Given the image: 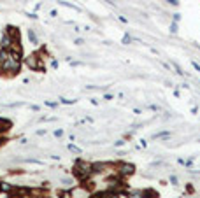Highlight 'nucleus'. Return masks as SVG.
Masks as SVG:
<instances>
[{"instance_id": "f257e3e1", "label": "nucleus", "mask_w": 200, "mask_h": 198, "mask_svg": "<svg viewBox=\"0 0 200 198\" xmlns=\"http://www.w3.org/2000/svg\"><path fill=\"white\" fill-rule=\"evenodd\" d=\"M21 54L11 53L7 49H0V76L12 77L21 69Z\"/></svg>"}, {"instance_id": "f03ea898", "label": "nucleus", "mask_w": 200, "mask_h": 198, "mask_svg": "<svg viewBox=\"0 0 200 198\" xmlns=\"http://www.w3.org/2000/svg\"><path fill=\"white\" fill-rule=\"evenodd\" d=\"M93 174H95V172H93V163H90V161H83V160L76 161L74 175H76V177H77L81 182H86Z\"/></svg>"}, {"instance_id": "7ed1b4c3", "label": "nucleus", "mask_w": 200, "mask_h": 198, "mask_svg": "<svg viewBox=\"0 0 200 198\" xmlns=\"http://www.w3.org/2000/svg\"><path fill=\"white\" fill-rule=\"evenodd\" d=\"M25 65L30 69V70H44V58L40 53H32L25 58Z\"/></svg>"}, {"instance_id": "20e7f679", "label": "nucleus", "mask_w": 200, "mask_h": 198, "mask_svg": "<svg viewBox=\"0 0 200 198\" xmlns=\"http://www.w3.org/2000/svg\"><path fill=\"white\" fill-rule=\"evenodd\" d=\"M133 172H135V167H133L132 163H119V167H118V175L119 177H128V175H132Z\"/></svg>"}, {"instance_id": "39448f33", "label": "nucleus", "mask_w": 200, "mask_h": 198, "mask_svg": "<svg viewBox=\"0 0 200 198\" xmlns=\"http://www.w3.org/2000/svg\"><path fill=\"white\" fill-rule=\"evenodd\" d=\"M128 198H149V191L133 189V191H128Z\"/></svg>"}, {"instance_id": "423d86ee", "label": "nucleus", "mask_w": 200, "mask_h": 198, "mask_svg": "<svg viewBox=\"0 0 200 198\" xmlns=\"http://www.w3.org/2000/svg\"><path fill=\"white\" fill-rule=\"evenodd\" d=\"M9 128H11V121H7V119H4V118H0V133L5 135L7 131H9Z\"/></svg>"}, {"instance_id": "0eeeda50", "label": "nucleus", "mask_w": 200, "mask_h": 198, "mask_svg": "<svg viewBox=\"0 0 200 198\" xmlns=\"http://www.w3.org/2000/svg\"><path fill=\"white\" fill-rule=\"evenodd\" d=\"M28 40H30V44H39V37H37V33H35V30H28Z\"/></svg>"}, {"instance_id": "6e6552de", "label": "nucleus", "mask_w": 200, "mask_h": 198, "mask_svg": "<svg viewBox=\"0 0 200 198\" xmlns=\"http://www.w3.org/2000/svg\"><path fill=\"white\" fill-rule=\"evenodd\" d=\"M69 151H70V152H74V154H81V149H79L77 146H74V144H70V146H69Z\"/></svg>"}, {"instance_id": "1a4fd4ad", "label": "nucleus", "mask_w": 200, "mask_h": 198, "mask_svg": "<svg viewBox=\"0 0 200 198\" xmlns=\"http://www.w3.org/2000/svg\"><path fill=\"white\" fill-rule=\"evenodd\" d=\"M55 137H63V130H61V128L55 130Z\"/></svg>"}, {"instance_id": "9d476101", "label": "nucleus", "mask_w": 200, "mask_h": 198, "mask_svg": "<svg viewBox=\"0 0 200 198\" xmlns=\"http://www.w3.org/2000/svg\"><path fill=\"white\" fill-rule=\"evenodd\" d=\"M51 67H53V69L58 67V61H56V60H51Z\"/></svg>"}, {"instance_id": "9b49d317", "label": "nucleus", "mask_w": 200, "mask_h": 198, "mask_svg": "<svg viewBox=\"0 0 200 198\" xmlns=\"http://www.w3.org/2000/svg\"><path fill=\"white\" fill-rule=\"evenodd\" d=\"M46 105H48V107H56V103H55V102H46Z\"/></svg>"}, {"instance_id": "f8f14e48", "label": "nucleus", "mask_w": 200, "mask_h": 198, "mask_svg": "<svg viewBox=\"0 0 200 198\" xmlns=\"http://www.w3.org/2000/svg\"><path fill=\"white\" fill-rule=\"evenodd\" d=\"M4 139H5V135H2V133H0V146L4 144Z\"/></svg>"}, {"instance_id": "ddd939ff", "label": "nucleus", "mask_w": 200, "mask_h": 198, "mask_svg": "<svg viewBox=\"0 0 200 198\" xmlns=\"http://www.w3.org/2000/svg\"><path fill=\"white\" fill-rule=\"evenodd\" d=\"M0 191H2V182H0Z\"/></svg>"}]
</instances>
